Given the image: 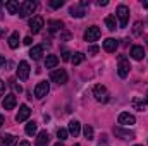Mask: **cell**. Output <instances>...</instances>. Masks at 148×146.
<instances>
[{
  "label": "cell",
  "instance_id": "cell-45",
  "mask_svg": "<svg viewBox=\"0 0 148 146\" xmlns=\"http://www.w3.org/2000/svg\"><path fill=\"white\" fill-rule=\"evenodd\" d=\"M136 146H140V145H136Z\"/></svg>",
  "mask_w": 148,
  "mask_h": 146
},
{
  "label": "cell",
  "instance_id": "cell-39",
  "mask_svg": "<svg viewBox=\"0 0 148 146\" xmlns=\"http://www.w3.org/2000/svg\"><path fill=\"white\" fill-rule=\"evenodd\" d=\"M107 3H109L107 0H100V2H98V5H100V7H102V5H107Z\"/></svg>",
  "mask_w": 148,
  "mask_h": 146
},
{
  "label": "cell",
  "instance_id": "cell-6",
  "mask_svg": "<svg viewBox=\"0 0 148 146\" xmlns=\"http://www.w3.org/2000/svg\"><path fill=\"white\" fill-rule=\"evenodd\" d=\"M100 28L98 26H90L86 31H84V40L86 41H97L98 38H100Z\"/></svg>",
  "mask_w": 148,
  "mask_h": 146
},
{
  "label": "cell",
  "instance_id": "cell-23",
  "mask_svg": "<svg viewBox=\"0 0 148 146\" xmlns=\"http://www.w3.org/2000/svg\"><path fill=\"white\" fill-rule=\"evenodd\" d=\"M2 143H3V146H16L17 139H16L12 134H3V136H2Z\"/></svg>",
  "mask_w": 148,
  "mask_h": 146
},
{
  "label": "cell",
  "instance_id": "cell-19",
  "mask_svg": "<svg viewBox=\"0 0 148 146\" xmlns=\"http://www.w3.org/2000/svg\"><path fill=\"white\" fill-rule=\"evenodd\" d=\"M41 55H43V46H41V45H36V46H33V48L29 50V57H31L33 60H40Z\"/></svg>",
  "mask_w": 148,
  "mask_h": 146
},
{
  "label": "cell",
  "instance_id": "cell-30",
  "mask_svg": "<svg viewBox=\"0 0 148 146\" xmlns=\"http://www.w3.org/2000/svg\"><path fill=\"white\" fill-rule=\"evenodd\" d=\"M64 5V0H52L50 2V7L52 9H59V7H62Z\"/></svg>",
  "mask_w": 148,
  "mask_h": 146
},
{
  "label": "cell",
  "instance_id": "cell-28",
  "mask_svg": "<svg viewBox=\"0 0 148 146\" xmlns=\"http://www.w3.org/2000/svg\"><path fill=\"white\" fill-rule=\"evenodd\" d=\"M67 136H69V131H67V129H62V127H60V129L57 131V138H59L60 141H66Z\"/></svg>",
  "mask_w": 148,
  "mask_h": 146
},
{
  "label": "cell",
  "instance_id": "cell-11",
  "mask_svg": "<svg viewBox=\"0 0 148 146\" xmlns=\"http://www.w3.org/2000/svg\"><path fill=\"white\" fill-rule=\"evenodd\" d=\"M17 77L21 81H26L29 77V64L28 62H19V67H17Z\"/></svg>",
  "mask_w": 148,
  "mask_h": 146
},
{
  "label": "cell",
  "instance_id": "cell-32",
  "mask_svg": "<svg viewBox=\"0 0 148 146\" xmlns=\"http://www.w3.org/2000/svg\"><path fill=\"white\" fill-rule=\"evenodd\" d=\"M100 52V48L97 46V45H91V46H88V53L90 55H95V53H98Z\"/></svg>",
  "mask_w": 148,
  "mask_h": 146
},
{
  "label": "cell",
  "instance_id": "cell-4",
  "mask_svg": "<svg viewBox=\"0 0 148 146\" xmlns=\"http://www.w3.org/2000/svg\"><path fill=\"white\" fill-rule=\"evenodd\" d=\"M35 9H36V3H35V2H31V0H26V2H23V3H21L19 16H21V17H28V16H31V14L35 12Z\"/></svg>",
  "mask_w": 148,
  "mask_h": 146
},
{
  "label": "cell",
  "instance_id": "cell-29",
  "mask_svg": "<svg viewBox=\"0 0 148 146\" xmlns=\"http://www.w3.org/2000/svg\"><path fill=\"white\" fill-rule=\"evenodd\" d=\"M84 138H86L88 141L93 139V127H91V126H86V127H84Z\"/></svg>",
  "mask_w": 148,
  "mask_h": 146
},
{
  "label": "cell",
  "instance_id": "cell-14",
  "mask_svg": "<svg viewBox=\"0 0 148 146\" xmlns=\"http://www.w3.org/2000/svg\"><path fill=\"white\" fill-rule=\"evenodd\" d=\"M117 46H119V43H117V40H114V38H107V40L103 41V50H105V52H109V53L115 52V50H117Z\"/></svg>",
  "mask_w": 148,
  "mask_h": 146
},
{
  "label": "cell",
  "instance_id": "cell-9",
  "mask_svg": "<svg viewBox=\"0 0 148 146\" xmlns=\"http://www.w3.org/2000/svg\"><path fill=\"white\" fill-rule=\"evenodd\" d=\"M43 24H45V21H43V17L41 16H35L31 21H29V29L36 35L41 31V28H43Z\"/></svg>",
  "mask_w": 148,
  "mask_h": 146
},
{
  "label": "cell",
  "instance_id": "cell-15",
  "mask_svg": "<svg viewBox=\"0 0 148 146\" xmlns=\"http://www.w3.org/2000/svg\"><path fill=\"white\" fill-rule=\"evenodd\" d=\"M3 108L5 110H12L16 105H17V100H16V95H7L5 98H3Z\"/></svg>",
  "mask_w": 148,
  "mask_h": 146
},
{
  "label": "cell",
  "instance_id": "cell-41",
  "mask_svg": "<svg viewBox=\"0 0 148 146\" xmlns=\"http://www.w3.org/2000/svg\"><path fill=\"white\" fill-rule=\"evenodd\" d=\"M3 126V115H0V127Z\"/></svg>",
  "mask_w": 148,
  "mask_h": 146
},
{
  "label": "cell",
  "instance_id": "cell-44",
  "mask_svg": "<svg viewBox=\"0 0 148 146\" xmlns=\"http://www.w3.org/2000/svg\"><path fill=\"white\" fill-rule=\"evenodd\" d=\"M74 146H81V145H74Z\"/></svg>",
  "mask_w": 148,
  "mask_h": 146
},
{
  "label": "cell",
  "instance_id": "cell-38",
  "mask_svg": "<svg viewBox=\"0 0 148 146\" xmlns=\"http://www.w3.org/2000/svg\"><path fill=\"white\" fill-rule=\"evenodd\" d=\"M19 146H31V145H29V141H21Z\"/></svg>",
  "mask_w": 148,
  "mask_h": 146
},
{
  "label": "cell",
  "instance_id": "cell-20",
  "mask_svg": "<svg viewBox=\"0 0 148 146\" xmlns=\"http://www.w3.org/2000/svg\"><path fill=\"white\" fill-rule=\"evenodd\" d=\"M67 131H69V134H71V136H74V138H76V136L79 134V131H81V124H79L77 120H71V122H69Z\"/></svg>",
  "mask_w": 148,
  "mask_h": 146
},
{
  "label": "cell",
  "instance_id": "cell-1",
  "mask_svg": "<svg viewBox=\"0 0 148 146\" xmlns=\"http://www.w3.org/2000/svg\"><path fill=\"white\" fill-rule=\"evenodd\" d=\"M93 96H95V100L100 102V103H107V102L110 100L109 89H107L103 84H97V86L93 88Z\"/></svg>",
  "mask_w": 148,
  "mask_h": 146
},
{
  "label": "cell",
  "instance_id": "cell-27",
  "mask_svg": "<svg viewBox=\"0 0 148 146\" xmlns=\"http://www.w3.org/2000/svg\"><path fill=\"white\" fill-rule=\"evenodd\" d=\"M105 26H107L110 31H115V28H117V24H115V17L107 16V17H105Z\"/></svg>",
  "mask_w": 148,
  "mask_h": 146
},
{
  "label": "cell",
  "instance_id": "cell-40",
  "mask_svg": "<svg viewBox=\"0 0 148 146\" xmlns=\"http://www.w3.org/2000/svg\"><path fill=\"white\" fill-rule=\"evenodd\" d=\"M5 65V57H0V67Z\"/></svg>",
  "mask_w": 148,
  "mask_h": 146
},
{
  "label": "cell",
  "instance_id": "cell-2",
  "mask_svg": "<svg viewBox=\"0 0 148 146\" xmlns=\"http://www.w3.org/2000/svg\"><path fill=\"white\" fill-rule=\"evenodd\" d=\"M131 71V64H129V60L124 57V55H121L119 57V64H117V74H119V77H127V74Z\"/></svg>",
  "mask_w": 148,
  "mask_h": 146
},
{
  "label": "cell",
  "instance_id": "cell-18",
  "mask_svg": "<svg viewBox=\"0 0 148 146\" xmlns=\"http://www.w3.org/2000/svg\"><path fill=\"white\" fill-rule=\"evenodd\" d=\"M48 141H50L48 132H47V131H41L36 138V146H48Z\"/></svg>",
  "mask_w": 148,
  "mask_h": 146
},
{
  "label": "cell",
  "instance_id": "cell-16",
  "mask_svg": "<svg viewBox=\"0 0 148 146\" xmlns=\"http://www.w3.org/2000/svg\"><path fill=\"white\" fill-rule=\"evenodd\" d=\"M131 57H133L134 60H141V59L145 57V48L140 46V45H134V46L131 48Z\"/></svg>",
  "mask_w": 148,
  "mask_h": 146
},
{
  "label": "cell",
  "instance_id": "cell-5",
  "mask_svg": "<svg viewBox=\"0 0 148 146\" xmlns=\"http://www.w3.org/2000/svg\"><path fill=\"white\" fill-rule=\"evenodd\" d=\"M48 91H50V86H48L47 81H40L36 86H35V96H36L38 100H41L43 96H47Z\"/></svg>",
  "mask_w": 148,
  "mask_h": 146
},
{
  "label": "cell",
  "instance_id": "cell-43",
  "mask_svg": "<svg viewBox=\"0 0 148 146\" xmlns=\"http://www.w3.org/2000/svg\"><path fill=\"white\" fill-rule=\"evenodd\" d=\"M145 102H147V103H148V95H147V98H145Z\"/></svg>",
  "mask_w": 148,
  "mask_h": 146
},
{
  "label": "cell",
  "instance_id": "cell-42",
  "mask_svg": "<svg viewBox=\"0 0 148 146\" xmlns=\"http://www.w3.org/2000/svg\"><path fill=\"white\" fill-rule=\"evenodd\" d=\"M53 146H64V145L62 143H57V145H53Z\"/></svg>",
  "mask_w": 148,
  "mask_h": 146
},
{
  "label": "cell",
  "instance_id": "cell-8",
  "mask_svg": "<svg viewBox=\"0 0 148 146\" xmlns=\"http://www.w3.org/2000/svg\"><path fill=\"white\" fill-rule=\"evenodd\" d=\"M114 134L117 136V138H121V139H134L136 138V134L133 132V131H129V129H122V127H114Z\"/></svg>",
  "mask_w": 148,
  "mask_h": 146
},
{
  "label": "cell",
  "instance_id": "cell-13",
  "mask_svg": "<svg viewBox=\"0 0 148 146\" xmlns=\"http://www.w3.org/2000/svg\"><path fill=\"white\" fill-rule=\"evenodd\" d=\"M69 14H71V17H83L86 14V10H84V7L81 3H76V5H71Z\"/></svg>",
  "mask_w": 148,
  "mask_h": 146
},
{
  "label": "cell",
  "instance_id": "cell-33",
  "mask_svg": "<svg viewBox=\"0 0 148 146\" xmlns=\"http://www.w3.org/2000/svg\"><path fill=\"white\" fill-rule=\"evenodd\" d=\"M133 33H134V36H138V35L141 33V23H140V21L134 24V29H133Z\"/></svg>",
  "mask_w": 148,
  "mask_h": 146
},
{
  "label": "cell",
  "instance_id": "cell-7",
  "mask_svg": "<svg viewBox=\"0 0 148 146\" xmlns=\"http://www.w3.org/2000/svg\"><path fill=\"white\" fill-rule=\"evenodd\" d=\"M50 79H52L53 83H57V84H66V83H67V72H66L64 69H57V71L52 72Z\"/></svg>",
  "mask_w": 148,
  "mask_h": 146
},
{
  "label": "cell",
  "instance_id": "cell-34",
  "mask_svg": "<svg viewBox=\"0 0 148 146\" xmlns=\"http://www.w3.org/2000/svg\"><path fill=\"white\" fill-rule=\"evenodd\" d=\"M3 93H5V83L0 79V96H3Z\"/></svg>",
  "mask_w": 148,
  "mask_h": 146
},
{
  "label": "cell",
  "instance_id": "cell-12",
  "mask_svg": "<svg viewBox=\"0 0 148 146\" xmlns=\"http://www.w3.org/2000/svg\"><path fill=\"white\" fill-rule=\"evenodd\" d=\"M31 115V110L28 105H21L19 107V112H17V115H16V120L17 122H24V120H28V117Z\"/></svg>",
  "mask_w": 148,
  "mask_h": 146
},
{
  "label": "cell",
  "instance_id": "cell-24",
  "mask_svg": "<svg viewBox=\"0 0 148 146\" xmlns=\"http://www.w3.org/2000/svg\"><path fill=\"white\" fill-rule=\"evenodd\" d=\"M9 46L10 48H17L19 46V33H12L9 36Z\"/></svg>",
  "mask_w": 148,
  "mask_h": 146
},
{
  "label": "cell",
  "instance_id": "cell-37",
  "mask_svg": "<svg viewBox=\"0 0 148 146\" xmlns=\"http://www.w3.org/2000/svg\"><path fill=\"white\" fill-rule=\"evenodd\" d=\"M69 38H71V35H69V33H64V35L60 36V41H64V40H69Z\"/></svg>",
  "mask_w": 148,
  "mask_h": 146
},
{
  "label": "cell",
  "instance_id": "cell-17",
  "mask_svg": "<svg viewBox=\"0 0 148 146\" xmlns=\"http://www.w3.org/2000/svg\"><path fill=\"white\" fill-rule=\"evenodd\" d=\"M5 9L9 10V14H19L21 3L16 2V0H10V2H5Z\"/></svg>",
  "mask_w": 148,
  "mask_h": 146
},
{
  "label": "cell",
  "instance_id": "cell-31",
  "mask_svg": "<svg viewBox=\"0 0 148 146\" xmlns=\"http://www.w3.org/2000/svg\"><path fill=\"white\" fill-rule=\"evenodd\" d=\"M10 88H12L16 93H21V91H23V88H21V86H19V84H17L14 79H10Z\"/></svg>",
  "mask_w": 148,
  "mask_h": 146
},
{
  "label": "cell",
  "instance_id": "cell-21",
  "mask_svg": "<svg viewBox=\"0 0 148 146\" xmlns=\"http://www.w3.org/2000/svg\"><path fill=\"white\" fill-rule=\"evenodd\" d=\"M57 64H59V57H57V55H48V57L45 59V67H47V69H53Z\"/></svg>",
  "mask_w": 148,
  "mask_h": 146
},
{
  "label": "cell",
  "instance_id": "cell-3",
  "mask_svg": "<svg viewBox=\"0 0 148 146\" xmlns=\"http://www.w3.org/2000/svg\"><path fill=\"white\" fill-rule=\"evenodd\" d=\"M115 14H117V19H119V26L121 28H126L127 26V21H129V9L126 5H119L117 10H115Z\"/></svg>",
  "mask_w": 148,
  "mask_h": 146
},
{
  "label": "cell",
  "instance_id": "cell-22",
  "mask_svg": "<svg viewBox=\"0 0 148 146\" xmlns=\"http://www.w3.org/2000/svg\"><path fill=\"white\" fill-rule=\"evenodd\" d=\"M62 28H64V24H62V21H48V29H50V33H55V31H62Z\"/></svg>",
  "mask_w": 148,
  "mask_h": 146
},
{
  "label": "cell",
  "instance_id": "cell-35",
  "mask_svg": "<svg viewBox=\"0 0 148 146\" xmlns=\"http://www.w3.org/2000/svg\"><path fill=\"white\" fill-rule=\"evenodd\" d=\"M69 55H71V53H69L67 50H64V52H62V60H69Z\"/></svg>",
  "mask_w": 148,
  "mask_h": 146
},
{
  "label": "cell",
  "instance_id": "cell-26",
  "mask_svg": "<svg viewBox=\"0 0 148 146\" xmlns=\"http://www.w3.org/2000/svg\"><path fill=\"white\" fill-rule=\"evenodd\" d=\"M83 60H84V55L81 52H76V53H73V57H71V62H73L74 65H79Z\"/></svg>",
  "mask_w": 148,
  "mask_h": 146
},
{
  "label": "cell",
  "instance_id": "cell-10",
  "mask_svg": "<svg viewBox=\"0 0 148 146\" xmlns=\"http://www.w3.org/2000/svg\"><path fill=\"white\" fill-rule=\"evenodd\" d=\"M117 122H119L121 126H133V124L136 122V119H134V115H131L129 112H122V113H119Z\"/></svg>",
  "mask_w": 148,
  "mask_h": 146
},
{
  "label": "cell",
  "instance_id": "cell-25",
  "mask_svg": "<svg viewBox=\"0 0 148 146\" xmlns=\"http://www.w3.org/2000/svg\"><path fill=\"white\" fill-rule=\"evenodd\" d=\"M36 132H38V126L35 122H28V124H26V134H28V136H35Z\"/></svg>",
  "mask_w": 148,
  "mask_h": 146
},
{
  "label": "cell",
  "instance_id": "cell-36",
  "mask_svg": "<svg viewBox=\"0 0 148 146\" xmlns=\"http://www.w3.org/2000/svg\"><path fill=\"white\" fill-rule=\"evenodd\" d=\"M23 43H24V45H31V43H33V40H31V36H26L24 40H23Z\"/></svg>",
  "mask_w": 148,
  "mask_h": 146
}]
</instances>
